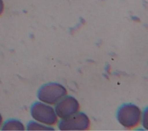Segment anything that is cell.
Listing matches in <instances>:
<instances>
[{
  "instance_id": "9",
  "label": "cell",
  "mask_w": 148,
  "mask_h": 131,
  "mask_svg": "<svg viewBox=\"0 0 148 131\" xmlns=\"http://www.w3.org/2000/svg\"><path fill=\"white\" fill-rule=\"evenodd\" d=\"M2 123V116H1V115L0 114V126L1 125Z\"/></svg>"
},
{
  "instance_id": "2",
  "label": "cell",
  "mask_w": 148,
  "mask_h": 131,
  "mask_svg": "<svg viewBox=\"0 0 148 131\" xmlns=\"http://www.w3.org/2000/svg\"><path fill=\"white\" fill-rule=\"evenodd\" d=\"M67 94L66 88L57 83H49L42 86L38 91V97L42 102L53 105Z\"/></svg>"
},
{
  "instance_id": "6",
  "label": "cell",
  "mask_w": 148,
  "mask_h": 131,
  "mask_svg": "<svg viewBox=\"0 0 148 131\" xmlns=\"http://www.w3.org/2000/svg\"><path fill=\"white\" fill-rule=\"evenodd\" d=\"M24 126L19 121L9 120L6 121L2 127V130H24Z\"/></svg>"
},
{
  "instance_id": "1",
  "label": "cell",
  "mask_w": 148,
  "mask_h": 131,
  "mask_svg": "<svg viewBox=\"0 0 148 131\" xmlns=\"http://www.w3.org/2000/svg\"><path fill=\"white\" fill-rule=\"evenodd\" d=\"M141 118V111L135 105L125 104L121 106L117 111V118L121 125L128 129L137 126Z\"/></svg>"
},
{
  "instance_id": "3",
  "label": "cell",
  "mask_w": 148,
  "mask_h": 131,
  "mask_svg": "<svg viewBox=\"0 0 148 131\" xmlns=\"http://www.w3.org/2000/svg\"><path fill=\"white\" fill-rule=\"evenodd\" d=\"M32 117L40 123L53 125L57 123V117L53 108L41 102H35L31 109Z\"/></svg>"
},
{
  "instance_id": "5",
  "label": "cell",
  "mask_w": 148,
  "mask_h": 131,
  "mask_svg": "<svg viewBox=\"0 0 148 131\" xmlns=\"http://www.w3.org/2000/svg\"><path fill=\"white\" fill-rule=\"evenodd\" d=\"M79 110V103L73 97H64L55 106V112L56 115L61 120L65 119Z\"/></svg>"
},
{
  "instance_id": "8",
  "label": "cell",
  "mask_w": 148,
  "mask_h": 131,
  "mask_svg": "<svg viewBox=\"0 0 148 131\" xmlns=\"http://www.w3.org/2000/svg\"><path fill=\"white\" fill-rule=\"evenodd\" d=\"M4 9V4L2 0H0V15L2 14V13Z\"/></svg>"
},
{
  "instance_id": "4",
  "label": "cell",
  "mask_w": 148,
  "mask_h": 131,
  "mask_svg": "<svg viewBox=\"0 0 148 131\" xmlns=\"http://www.w3.org/2000/svg\"><path fill=\"white\" fill-rule=\"evenodd\" d=\"M90 122L88 117L83 113H76L75 114L62 119L58 128L61 130H84L89 128Z\"/></svg>"
},
{
  "instance_id": "7",
  "label": "cell",
  "mask_w": 148,
  "mask_h": 131,
  "mask_svg": "<svg viewBox=\"0 0 148 131\" xmlns=\"http://www.w3.org/2000/svg\"><path fill=\"white\" fill-rule=\"evenodd\" d=\"M51 128L40 125V124H39L38 123H36V122H30L27 125V129L29 130H53V129H51Z\"/></svg>"
}]
</instances>
